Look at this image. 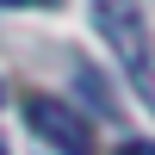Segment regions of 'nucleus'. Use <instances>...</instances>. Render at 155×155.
<instances>
[{"label": "nucleus", "instance_id": "2", "mask_svg": "<svg viewBox=\"0 0 155 155\" xmlns=\"http://www.w3.org/2000/svg\"><path fill=\"white\" fill-rule=\"evenodd\" d=\"M25 124L37 130V143H50L56 155H93V124L81 112H68L62 99H50V93L25 99Z\"/></svg>", "mask_w": 155, "mask_h": 155}, {"label": "nucleus", "instance_id": "3", "mask_svg": "<svg viewBox=\"0 0 155 155\" xmlns=\"http://www.w3.org/2000/svg\"><path fill=\"white\" fill-rule=\"evenodd\" d=\"M118 155H155V137H130V143H118Z\"/></svg>", "mask_w": 155, "mask_h": 155}, {"label": "nucleus", "instance_id": "6", "mask_svg": "<svg viewBox=\"0 0 155 155\" xmlns=\"http://www.w3.org/2000/svg\"><path fill=\"white\" fill-rule=\"evenodd\" d=\"M0 155H6V143H0Z\"/></svg>", "mask_w": 155, "mask_h": 155}, {"label": "nucleus", "instance_id": "4", "mask_svg": "<svg viewBox=\"0 0 155 155\" xmlns=\"http://www.w3.org/2000/svg\"><path fill=\"white\" fill-rule=\"evenodd\" d=\"M0 6H56V0H0Z\"/></svg>", "mask_w": 155, "mask_h": 155}, {"label": "nucleus", "instance_id": "5", "mask_svg": "<svg viewBox=\"0 0 155 155\" xmlns=\"http://www.w3.org/2000/svg\"><path fill=\"white\" fill-rule=\"evenodd\" d=\"M0 99H6V87H0Z\"/></svg>", "mask_w": 155, "mask_h": 155}, {"label": "nucleus", "instance_id": "1", "mask_svg": "<svg viewBox=\"0 0 155 155\" xmlns=\"http://www.w3.org/2000/svg\"><path fill=\"white\" fill-rule=\"evenodd\" d=\"M93 25H99V37L112 44V56L124 62V74L155 99V44H149L143 0H93Z\"/></svg>", "mask_w": 155, "mask_h": 155}]
</instances>
